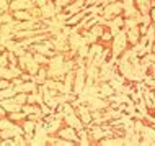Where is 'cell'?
Listing matches in <instances>:
<instances>
[{
	"label": "cell",
	"mask_w": 155,
	"mask_h": 146,
	"mask_svg": "<svg viewBox=\"0 0 155 146\" xmlns=\"http://www.w3.org/2000/svg\"><path fill=\"white\" fill-rule=\"evenodd\" d=\"M57 136L62 140H67V141H72V143H78V135H77V130L72 127H61L59 131H57Z\"/></svg>",
	"instance_id": "1"
},
{
	"label": "cell",
	"mask_w": 155,
	"mask_h": 146,
	"mask_svg": "<svg viewBox=\"0 0 155 146\" xmlns=\"http://www.w3.org/2000/svg\"><path fill=\"white\" fill-rule=\"evenodd\" d=\"M64 125H67V127H72L75 128V130H82V128H85V125H83L80 122V118H78V115L75 113H69V115H64Z\"/></svg>",
	"instance_id": "2"
},
{
	"label": "cell",
	"mask_w": 155,
	"mask_h": 146,
	"mask_svg": "<svg viewBox=\"0 0 155 146\" xmlns=\"http://www.w3.org/2000/svg\"><path fill=\"white\" fill-rule=\"evenodd\" d=\"M0 105L5 108L7 115L12 113V112L21 110V105H20V103H16V100H15L13 97H10V99H2V100H0Z\"/></svg>",
	"instance_id": "3"
},
{
	"label": "cell",
	"mask_w": 155,
	"mask_h": 146,
	"mask_svg": "<svg viewBox=\"0 0 155 146\" xmlns=\"http://www.w3.org/2000/svg\"><path fill=\"white\" fill-rule=\"evenodd\" d=\"M56 13L57 10L52 0H49L44 7H41V18H52V16H56Z\"/></svg>",
	"instance_id": "4"
},
{
	"label": "cell",
	"mask_w": 155,
	"mask_h": 146,
	"mask_svg": "<svg viewBox=\"0 0 155 146\" xmlns=\"http://www.w3.org/2000/svg\"><path fill=\"white\" fill-rule=\"evenodd\" d=\"M21 127H23L25 135H35V128H36V122H35V120L25 118L21 122Z\"/></svg>",
	"instance_id": "5"
},
{
	"label": "cell",
	"mask_w": 155,
	"mask_h": 146,
	"mask_svg": "<svg viewBox=\"0 0 155 146\" xmlns=\"http://www.w3.org/2000/svg\"><path fill=\"white\" fill-rule=\"evenodd\" d=\"M12 15H13V20H16V22H26V20L33 18L28 10H15L12 12Z\"/></svg>",
	"instance_id": "6"
},
{
	"label": "cell",
	"mask_w": 155,
	"mask_h": 146,
	"mask_svg": "<svg viewBox=\"0 0 155 146\" xmlns=\"http://www.w3.org/2000/svg\"><path fill=\"white\" fill-rule=\"evenodd\" d=\"M8 118L12 120L13 123H21L25 118H26V115H25V112L23 110H16V112H12V113H8L7 115Z\"/></svg>",
	"instance_id": "7"
},
{
	"label": "cell",
	"mask_w": 155,
	"mask_h": 146,
	"mask_svg": "<svg viewBox=\"0 0 155 146\" xmlns=\"http://www.w3.org/2000/svg\"><path fill=\"white\" fill-rule=\"evenodd\" d=\"M88 31H90L93 36H96V38H100V36L103 35V31H104V26H103L101 23H95L93 26L88 28Z\"/></svg>",
	"instance_id": "8"
},
{
	"label": "cell",
	"mask_w": 155,
	"mask_h": 146,
	"mask_svg": "<svg viewBox=\"0 0 155 146\" xmlns=\"http://www.w3.org/2000/svg\"><path fill=\"white\" fill-rule=\"evenodd\" d=\"M16 135V131L13 130V128H2L0 130V140H10V138H13V136Z\"/></svg>",
	"instance_id": "9"
},
{
	"label": "cell",
	"mask_w": 155,
	"mask_h": 146,
	"mask_svg": "<svg viewBox=\"0 0 155 146\" xmlns=\"http://www.w3.org/2000/svg\"><path fill=\"white\" fill-rule=\"evenodd\" d=\"M15 89H13V85H10V87H5V89H0V100L2 99H10V97H15Z\"/></svg>",
	"instance_id": "10"
},
{
	"label": "cell",
	"mask_w": 155,
	"mask_h": 146,
	"mask_svg": "<svg viewBox=\"0 0 155 146\" xmlns=\"http://www.w3.org/2000/svg\"><path fill=\"white\" fill-rule=\"evenodd\" d=\"M33 57H35V61L39 66H48V62H49V57L46 54H41V53H33Z\"/></svg>",
	"instance_id": "11"
},
{
	"label": "cell",
	"mask_w": 155,
	"mask_h": 146,
	"mask_svg": "<svg viewBox=\"0 0 155 146\" xmlns=\"http://www.w3.org/2000/svg\"><path fill=\"white\" fill-rule=\"evenodd\" d=\"M10 22H13V15H12V12L10 10L2 12V13H0V23H10Z\"/></svg>",
	"instance_id": "12"
},
{
	"label": "cell",
	"mask_w": 155,
	"mask_h": 146,
	"mask_svg": "<svg viewBox=\"0 0 155 146\" xmlns=\"http://www.w3.org/2000/svg\"><path fill=\"white\" fill-rule=\"evenodd\" d=\"M13 99L16 100V103L25 105V103H26V100H28V94H26V92H18V94H15Z\"/></svg>",
	"instance_id": "13"
},
{
	"label": "cell",
	"mask_w": 155,
	"mask_h": 146,
	"mask_svg": "<svg viewBox=\"0 0 155 146\" xmlns=\"http://www.w3.org/2000/svg\"><path fill=\"white\" fill-rule=\"evenodd\" d=\"M100 40H101V43H111V40H113V35H111V31H103V35L100 36Z\"/></svg>",
	"instance_id": "14"
},
{
	"label": "cell",
	"mask_w": 155,
	"mask_h": 146,
	"mask_svg": "<svg viewBox=\"0 0 155 146\" xmlns=\"http://www.w3.org/2000/svg\"><path fill=\"white\" fill-rule=\"evenodd\" d=\"M12 85V82L8 81V79H0V89H5V87H10Z\"/></svg>",
	"instance_id": "15"
},
{
	"label": "cell",
	"mask_w": 155,
	"mask_h": 146,
	"mask_svg": "<svg viewBox=\"0 0 155 146\" xmlns=\"http://www.w3.org/2000/svg\"><path fill=\"white\" fill-rule=\"evenodd\" d=\"M48 2H49V0H35V5L41 8V7H44L46 3H48Z\"/></svg>",
	"instance_id": "16"
},
{
	"label": "cell",
	"mask_w": 155,
	"mask_h": 146,
	"mask_svg": "<svg viewBox=\"0 0 155 146\" xmlns=\"http://www.w3.org/2000/svg\"><path fill=\"white\" fill-rule=\"evenodd\" d=\"M0 116H7V112H5V108H3L2 105H0Z\"/></svg>",
	"instance_id": "17"
},
{
	"label": "cell",
	"mask_w": 155,
	"mask_h": 146,
	"mask_svg": "<svg viewBox=\"0 0 155 146\" xmlns=\"http://www.w3.org/2000/svg\"><path fill=\"white\" fill-rule=\"evenodd\" d=\"M152 53H155V41L152 43Z\"/></svg>",
	"instance_id": "18"
},
{
	"label": "cell",
	"mask_w": 155,
	"mask_h": 146,
	"mask_svg": "<svg viewBox=\"0 0 155 146\" xmlns=\"http://www.w3.org/2000/svg\"><path fill=\"white\" fill-rule=\"evenodd\" d=\"M52 2H54V0H52Z\"/></svg>",
	"instance_id": "19"
}]
</instances>
